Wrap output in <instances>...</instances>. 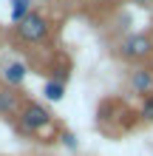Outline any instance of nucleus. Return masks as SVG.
<instances>
[{
  "mask_svg": "<svg viewBox=\"0 0 153 156\" xmlns=\"http://www.w3.org/2000/svg\"><path fill=\"white\" fill-rule=\"evenodd\" d=\"M17 131L26 133V136H51V131L57 133L60 128L54 125V116L43 102L26 99L20 114H17Z\"/></svg>",
  "mask_w": 153,
  "mask_h": 156,
  "instance_id": "f257e3e1",
  "label": "nucleus"
},
{
  "mask_svg": "<svg viewBox=\"0 0 153 156\" xmlns=\"http://www.w3.org/2000/svg\"><path fill=\"white\" fill-rule=\"evenodd\" d=\"M48 34H51V23H48V17L40 14V12L26 14L23 20L14 26V37L20 43H26V45H40Z\"/></svg>",
  "mask_w": 153,
  "mask_h": 156,
  "instance_id": "f03ea898",
  "label": "nucleus"
},
{
  "mask_svg": "<svg viewBox=\"0 0 153 156\" xmlns=\"http://www.w3.org/2000/svg\"><path fill=\"white\" fill-rule=\"evenodd\" d=\"M116 54L125 62H148L153 57V34H148V31L128 34V37L116 45Z\"/></svg>",
  "mask_w": 153,
  "mask_h": 156,
  "instance_id": "7ed1b4c3",
  "label": "nucleus"
},
{
  "mask_svg": "<svg viewBox=\"0 0 153 156\" xmlns=\"http://www.w3.org/2000/svg\"><path fill=\"white\" fill-rule=\"evenodd\" d=\"M23 102H26V99H23V94L17 88L0 85V116H3V119H17Z\"/></svg>",
  "mask_w": 153,
  "mask_h": 156,
  "instance_id": "20e7f679",
  "label": "nucleus"
},
{
  "mask_svg": "<svg viewBox=\"0 0 153 156\" xmlns=\"http://www.w3.org/2000/svg\"><path fill=\"white\" fill-rule=\"evenodd\" d=\"M130 91H133V94H139V97L153 94V68L139 66L136 71H130Z\"/></svg>",
  "mask_w": 153,
  "mask_h": 156,
  "instance_id": "39448f33",
  "label": "nucleus"
},
{
  "mask_svg": "<svg viewBox=\"0 0 153 156\" xmlns=\"http://www.w3.org/2000/svg\"><path fill=\"white\" fill-rule=\"evenodd\" d=\"M26 77H29V68H26V62L20 60H12V62H6V68H3V85L9 88H20Z\"/></svg>",
  "mask_w": 153,
  "mask_h": 156,
  "instance_id": "423d86ee",
  "label": "nucleus"
},
{
  "mask_svg": "<svg viewBox=\"0 0 153 156\" xmlns=\"http://www.w3.org/2000/svg\"><path fill=\"white\" fill-rule=\"evenodd\" d=\"M31 12H34V3H31V0H12V12H9V20H12V26H17L26 14H31Z\"/></svg>",
  "mask_w": 153,
  "mask_h": 156,
  "instance_id": "0eeeda50",
  "label": "nucleus"
},
{
  "mask_svg": "<svg viewBox=\"0 0 153 156\" xmlns=\"http://www.w3.org/2000/svg\"><path fill=\"white\" fill-rule=\"evenodd\" d=\"M43 94H46V99H48V102H60V99L65 97V82L48 80L46 85H43Z\"/></svg>",
  "mask_w": 153,
  "mask_h": 156,
  "instance_id": "6e6552de",
  "label": "nucleus"
},
{
  "mask_svg": "<svg viewBox=\"0 0 153 156\" xmlns=\"http://www.w3.org/2000/svg\"><path fill=\"white\" fill-rule=\"evenodd\" d=\"M139 119H142V122H153V94L142 97V105H139Z\"/></svg>",
  "mask_w": 153,
  "mask_h": 156,
  "instance_id": "1a4fd4ad",
  "label": "nucleus"
},
{
  "mask_svg": "<svg viewBox=\"0 0 153 156\" xmlns=\"http://www.w3.org/2000/svg\"><path fill=\"white\" fill-rule=\"evenodd\" d=\"M57 139H60L62 148H68V151H77V145H79V139L71 131H65V128H60V131H57Z\"/></svg>",
  "mask_w": 153,
  "mask_h": 156,
  "instance_id": "9d476101",
  "label": "nucleus"
},
{
  "mask_svg": "<svg viewBox=\"0 0 153 156\" xmlns=\"http://www.w3.org/2000/svg\"><path fill=\"white\" fill-rule=\"evenodd\" d=\"M133 6H142V9H148V6H153V0H130Z\"/></svg>",
  "mask_w": 153,
  "mask_h": 156,
  "instance_id": "9b49d317",
  "label": "nucleus"
}]
</instances>
